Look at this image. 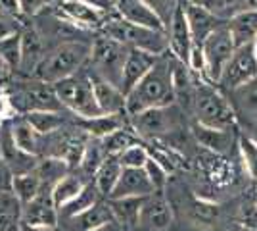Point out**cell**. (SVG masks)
<instances>
[{
    "instance_id": "6da1fadb",
    "label": "cell",
    "mask_w": 257,
    "mask_h": 231,
    "mask_svg": "<svg viewBox=\"0 0 257 231\" xmlns=\"http://www.w3.org/2000/svg\"><path fill=\"white\" fill-rule=\"evenodd\" d=\"M175 64L177 58L171 52L158 58L150 71L131 89L125 97L127 116H137L152 108H163L177 104L175 95Z\"/></svg>"
},
{
    "instance_id": "7a4b0ae2",
    "label": "cell",
    "mask_w": 257,
    "mask_h": 231,
    "mask_svg": "<svg viewBox=\"0 0 257 231\" xmlns=\"http://www.w3.org/2000/svg\"><path fill=\"white\" fill-rule=\"evenodd\" d=\"M88 58H90V43L79 41V39L64 41L44 54L33 79L54 85L65 77L79 73L88 64Z\"/></svg>"
},
{
    "instance_id": "3957f363",
    "label": "cell",
    "mask_w": 257,
    "mask_h": 231,
    "mask_svg": "<svg viewBox=\"0 0 257 231\" xmlns=\"http://www.w3.org/2000/svg\"><path fill=\"white\" fill-rule=\"evenodd\" d=\"M194 116L196 123L213 127V129H236V112L232 104L226 100V97L217 89V85H211L204 79H196L192 99Z\"/></svg>"
},
{
    "instance_id": "277c9868",
    "label": "cell",
    "mask_w": 257,
    "mask_h": 231,
    "mask_svg": "<svg viewBox=\"0 0 257 231\" xmlns=\"http://www.w3.org/2000/svg\"><path fill=\"white\" fill-rule=\"evenodd\" d=\"M100 29H102V35H106L109 39L125 44L128 48H139V50L150 52L154 56H163L169 52L167 33L152 31V29H146V27L133 25V23L121 20L115 14L107 16L106 22H104V25Z\"/></svg>"
},
{
    "instance_id": "5b68a950",
    "label": "cell",
    "mask_w": 257,
    "mask_h": 231,
    "mask_svg": "<svg viewBox=\"0 0 257 231\" xmlns=\"http://www.w3.org/2000/svg\"><path fill=\"white\" fill-rule=\"evenodd\" d=\"M128 125L139 135V139H146L148 143L160 141L163 143L171 135H177L184 127V116L177 104L152 108L140 112L137 116H128Z\"/></svg>"
},
{
    "instance_id": "8992f818",
    "label": "cell",
    "mask_w": 257,
    "mask_h": 231,
    "mask_svg": "<svg viewBox=\"0 0 257 231\" xmlns=\"http://www.w3.org/2000/svg\"><path fill=\"white\" fill-rule=\"evenodd\" d=\"M83 69L75 75L65 77L62 81L54 83L52 89L58 100H60V104H62V108H67L71 114H75L77 118H81V120H88V118L100 116L102 112H100L96 99H94L88 73L83 71Z\"/></svg>"
},
{
    "instance_id": "52a82bcc",
    "label": "cell",
    "mask_w": 257,
    "mask_h": 231,
    "mask_svg": "<svg viewBox=\"0 0 257 231\" xmlns=\"http://www.w3.org/2000/svg\"><path fill=\"white\" fill-rule=\"evenodd\" d=\"M127 54L128 46L109 39L106 35H98L90 43V58H88L90 71L109 81L111 85L119 87L121 71H123Z\"/></svg>"
},
{
    "instance_id": "ba28073f",
    "label": "cell",
    "mask_w": 257,
    "mask_h": 231,
    "mask_svg": "<svg viewBox=\"0 0 257 231\" xmlns=\"http://www.w3.org/2000/svg\"><path fill=\"white\" fill-rule=\"evenodd\" d=\"M10 97L14 108L18 112V116L29 114V112H60L64 110L60 100L54 93L52 85L43 83L39 79H31V81H23V83H16V87L4 89Z\"/></svg>"
},
{
    "instance_id": "9c48e42d",
    "label": "cell",
    "mask_w": 257,
    "mask_h": 231,
    "mask_svg": "<svg viewBox=\"0 0 257 231\" xmlns=\"http://www.w3.org/2000/svg\"><path fill=\"white\" fill-rule=\"evenodd\" d=\"M236 50V44L232 41V37L226 29V22L215 29L213 33L209 35L202 44V56H204V81L217 85L221 73L225 66L228 64V60L232 58Z\"/></svg>"
},
{
    "instance_id": "30bf717a",
    "label": "cell",
    "mask_w": 257,
    "mask_h": 231,
    "mask_svg": "<svg viewBox=\"0 0 257 231\" xmlns=\"http://www.w3.org/2000/svg\"><path fill=\"white\" fill-rule=\"evenodd\" d=\"M257 79V54L253 50V43L238 46L234 50L232 58L228 60L225 66L221 79H219V87L226 89L230 93L238 91L247 83Z\"/></svg>"
},
{
    "instance_id": "8fae6325",
    "label": "cell",
    "mask_w": 257,
    "mask_h": 231,
    "mask_svg": "<svg viewBox=\"0 0 257 231\" xmlns=\"http://www.w3.org/2000/svg\"><path fill=\"white\" fill-rule=\"evenodd\" d=\"M181 4L184 16H186V22H188L194 46L202 48L205 39L213 33L215 29H219L226 20L217 16L213 10H209L202 2H181Z\"/></svg>"
},
{
    "instance_id": "7c38bea8",
    "label": "cell",
    "mask_w": 257,
    "mask_h": 231,
    "mask_svg": "<svg viewBox=\"0 0 257 231\" xmlns=\"http://www.w3.org/2000/svg\"><path fill=\"white\" fill-rule=\"evenodd\" d=\"M22 223L37 227H52V229L60 227V216L52 200V189L43 187L29 204L22 206Z\"/></svg>"
},
{
    "instance_id": "4fadbf2b",
    "label": "cell",
    "mask_w": 257,
    "mask_h": 231,
    "mask_svg": "<svg viewBox=\"0 0 257 231\" xmlns=\"http://www.w3.org/2000/svg\"><path fill=\"white\" fill-rule=\"evenodd\" d=\"M167 41H169V52L173 54V58H177L181 64L186 66L194 48V41L181 2L173 12L171 20L167 22Z\"/></svg>"
},
{
    "instance_id": "5bb4252c",
    "label": "cell",
    "mask_w": 257,
    "mask_h": 231,
    "mask_svg": "<svg viewBox=\"0 0 257 231\" xmlns=\"http://www.w3.org/2000/svg\"><path fill=\"white\" fill-rule=\"evenodd\" d=\"M115 16L133 23V25L167 33V23L161 20L158 12L152 10L142 0H119V2H115Z\"/></svg>"
},
{
    "instance_id": "9a60e30c",
    "label": "cell",
    "mask_w": 257,
    "mask_h": 231,
    "mask_svg": "<svg viewBox=\"0 0 257 231\" xmlns=\"http://www.w3.org/2000/svg\"><path fill=\"white\" fill-rule=\"evenodd\" d=\"M44 41L43 35L35 27H25L20 33V64L18 71L27 77H33L39 64L44 58Z\"/></svg>"
},
{
    "instance_id": "2e32d148",
    "label": "cell",
    "mask_w": 257,
    "mask_h": 231,
    "mask_svg": "<svg viewBox=\"0 0 257 231\" xmlns=\"http://www.w3.org/2000/svg\"><path fill=\"white\" fill-rule=\"evenodd\" d=\"M173 208L169 198L165 197V191L152 193L144 198V206L140 212V225L150 231H163L171 225Z\"/></svg>"
},
{
    "instance_id": "e0dca14e",
    "label": "cell",
    "mask_w": 257,
    "mask_h": 231,
    "mask_svg": "<svg viewBox=\"0 0 257 231\" xmlns=\"http://www.w3.org/2000/svg\"><path fill=\"white\" fill-rule=\"evenodd\" d=\"M58 12L67 23L77 25L81 29H96L106 22V14L98 12L96 8L85 4L83 0H60Z\"/></svg>"
},
{
    "instance_id": "ac0fdd59",
    "label": "cell",
    "mask_w": 257,
    "mask_h": 231,
    "mask_svg": "<svg viewBox=\"0 0 257 231\" xmlns=\"http://www.w3.org/2000/svg\"><path fill=\"white\" fill-rule=\"evenodd\" d=\"M160 56H154L150 52H144L139 48H128L127 60L123 64L121 71V81H119V91L127 97V93L139 83L142 77L150 71L154 64L158 62Z\"/></svg>"
},
{
    "instance_id": "d6986e66",
    "label": "cell",
    "mask_w": 257,
    "mask_h": 231,
    "mask_svg": "<svg viewBox=\"0 0 257 231\" xmlns=\"http://www.w3.org/2000/svg\"><path fill=\"white\" fill-rule=\"evenodd\" d=\"M90 85H92V93L94 99L102 114H125L127 116V102H125V95L119 91V87L111 85L109 81L102 79L100 75L92 73L90 69H86Z\"/></svg>"
},
{
    "instance_id": "ffe728a7",
    "label": "cell",
    "mask_w": 257,
    "mask_h": 231,
    "mask_svg": "<svg viewBox=\"0 0 257 231\" xmlns=\"http://www.w3.org/2000/svg\"><path fill=\"white\" fill-rule=\"evenodd\" d=\"M0 154H2V160L6 168L12 172V176H20V174H27L33 172L41 158H35L29 156L23 150H20L8 129V123H2V133H0Z\"/></svg>"
},
{
    "instance_id": "44dd1931",
    "label": "cell",
    "mask_w": 257,
    "mask_h": 231,
    "mask_svg": "<svg viewBox=\"0 0 257 231\" xmlns=\"http://www.w3.org/2000/svg\"><path fill=\"white\" fill-rule=\"evenodd\" d=\"M192 137L207 152L219 154V156H225L230 152L236 143L232 129H213V127H205L200 123L192 125Z\"/></svg>"
},
{
    "instance_id": "7402d4cb",
    "label": "cell",
    "mask_w": 257,
    "mask_h": 231,
    "mask_svg": "<svg viewBox=\"0 0 257 231\" xmlns=\"http://www.w3.org/2000/svg\"><path fill=\"white\" fill-rule=\"evenodd\" d=\"M226 29L234 41L236 48L251 44L257 37V8H240L226 18Z\"/></svg>"
},
{
    "instance_id": "603a6c76",
    "label": "cell",
    "mask_w": 257,
    "mask_h": 231,
    "mask_svg": "<svg viewBox=\"0 0 257 231\" xmlns=\"http://www.w3.org/2000/svg\"><path fill=\"white\" fill-rule=\"evenodd\" d=\"M8 129H10L12 139L20 150H23L29 156H35V158H43L44 135H39L35 131L23 116H16L12 121H8Z\"/></svg>"
},
{
    "instance_id": "cb8c5ba5",
    "label": "cell",
    "mask_w": 257,
    "mask_h": 231,
    "mask_svg": "<svg viewBox=\"0 0 257 231\" xmlns=\"http://www.w3.org/2000/svg\"><path fill=\"white\" fill-rule=\"evenodd\" d=\"M62 221H64L62 231H92L100 227V225L107 223V221H113V214H111L107 200H100L92 208H88L85 212L73 216V218H67V220Z\"/></svg>"
},
{
    "instance_id": "d4e9b609",
    "label": "cell",
    "mask_w": 257,
    "mask_h": 231,
    "mask_svg": "<svg viewBox=\"0 0 257 231\" xmlns=\"http://www.w3.org/2000/svg\"><path fill=\"white\" fill-rule=\"evenodd\" d=\"M152 193H154V187L150 185V181H148V177L144 174V170L123 168L117 185H115L113 193L109 195L107 200H111V198H128V197H148Z\"/></svg>"
},
{
    "instance_id": "484cf974",
    "label": "cell",
    "mask_w": 257,
    "mask_h": 231,
    "mask_svg": "<svg viewBox=\"0 0 257 231\" xmlns=\"http://www.w3.org/2000/svg\"><path fill=\"white\" fill-rule=\"evenodd\" d=\"M150 197V195H148ZM146 197H128V198H111L107 200L113 220L125 231H133L140 225V212L144 206Z\"/></svg>"
},
{
    "instance_id": "4316f807",
    "label": "cell",
    "mask_w": 257,
    "mask_h": 231,
    "mask_svg": "<svg viewBox=\"0 0 257 231\" xmlns=\"http://www.w3.org/2000/svg\"><path fill=\"white\" fill-rule=\"evenodd\" d=\"M128 121L125 120V114H100L96 118H88V120L79 118L77 127L86 133L90 139H104L113 131L125 127Z\"/></svg>"
},
{
    "instance_id": "83f0119b",
    "label": "cell",
    "mask_w": 257,
    "mask_h": 231,
    "mask_svg": "<svg viewBox=\"0 0 257 231\" xmlns=\"http://www.w3.org/2000/svg\"><path fill=\"white\" fill-rule=\"evenodd\" d=\"M198 170L205 181L213 187H225L232 183V166H228V162L219 154L207 152L198 164Z\"/></svg>"
},
{
    "instance_id": "f1b7e54d",
    "label": "cell",
    "mask_w": 257,
    "mask_h": 231,
    "mask_svg": "<svg viewBox=\"0 0 257 231\" xmlns=\"http://www.w3.org/2000/svg\"><path fill=\"white\" fill-rule=\"evenodd\" d=\"M121 172H123V166L119 164L117 156H107L106 160L102 162V166L98 168L94 177H92V183L96 185L98 193L106 198V200L113 193L115 185H117Z\"/></svg>"
},
{
    "instance_id": "f546056e",
    "label": "cell",
    "mask_w": 257,
    "mask_h": 231,
    "mask_svg": "<svg viewBox=\"0 0 257 231\" xmlns=\"http://www.w3.org/2000/svg\"><path fill=\"white\" fill-rule=\"evenodd\" d=\"M86 183L88 181L81 174H67V176L62 177L52 187V200L54 204H56V208H58V212L64 208L65 204H69L85 189Z\"/></svg>"
},
{
    "instance_id": "4dcf8cb0",
    "label": "cell",
    "mask_w": 257,
    "mask_h": 231,
    "mask_svg": "<svg viewBox=\"0 0 257 231\" xmlns=\"http://www.w3.org/2000/svg\"><path fill=\"white\" fill-rule=\"evenodd\" d=\"M100 200H106V198L98 193L96 185H94L92 181H88V183L85 185V189H83V191H81L69 204H65L64 208L58 212L60 221L67 220V218H73V216H77V214H81V212H85V210L92 208V206L98 204Z\"/></svg>"
},
{
    "instance_id": "1f68e13d",
    "label": "cell",
    "mask_w": 257,
    "mask_h": 231,
    "mask_svg": "<svg viewBox=\"0 0 257 231\" xmlns=\"http://www.w3.org/2000/svg\"><path fill=\"white\" fill-rule=\"evenodd\" d=\"M41 189H43V181L35 170L27 174H20V176H12V195L18 198L22 206L29 204L41 193Z\"/></svg>"
},
{
    "instance_id": "d6a6232c",
    "label": "cell",
    "mask_w": 257,
    "mask_h": 231,
    "mask_svg": "<svg viewBox=\"0 0 257 231\" xmlns=\"http://www.w3.org/2000/svg\"><path fill=\"white\" fill-rule=\"evenodd\" d=\"M137 143H140L139 135L133 131V127H131L128 123L125 127L113 131L111 135L100 139V144H102V150L106 154V158L107 156H119L123 150H127L128 146H133V144H137Z\"/></svg>"
},
{
    "instance_id": "836d02e7",
    "label": "cell",
    "mask_w": 257,
    "mask_h": 231,
    "mask_svg": "<svg viewBox=\"0 0 257 231\" xmlns=\"http://www.w3.org/2000/svg\"><path fill=\"white\" fill-rule=\"evenodd\" d=\"M22 204L10 193H0V231H20Z\"/></svg>"
},
{
    "instance_id": "e575fe53",
    "label": "cell",
    "mask_w": 257,
    "mask_h": 231,
    "mask_svg": "<svg viewBox=\"0 0 257 231\" xmlns=\"http://www.w3.org/2000/svg\"><path fill=\"white\" fill-rule=\"evenodd\" d=\"M23 118L27 120V123L31 125L35 131L39 135H50V133L60 131L64 127V114L60 112H29V114H23Z\"/></svg>"
},
{
    "instance_id": "d590c367",
    "label": "cell",
    "mask_w": 257,
    "mask_h": 231,
    "mask_svg": "<svg viewBox=\"0 0 257 231\" xmlns=\"http://www.w3.org/2000/svg\"><path fill=\"white\" fill-rule=\"evenodd\" d=\"M69 168L71 166L64 162V160H60V158H41L37 168H35V172H37V176L41 177L43 187L52 189L62 177L69 174Z\"/></svg>"
},
{
    "instance_id": "8d00e7d4",
    "label": "cell",
    "mask_w": 257,
    "mask_h": 231,
    "mask_svg": "<svg viewBox=\"0 0 257 231\" xmlns=\"http://www.w3.org/2000/svg\"><path fill=\"white\" fill-rule=\"evenodd\" d=\"M106 160V154L102 150L100 139H88L85 146V152L79 160V174L85 177L86 181H90V177H94L98 168Z\"/></svg>"
},
{
    "instance_id": "74e56055",
    "label": "cell",
    "mask_w": 257,
    "mask_h": 231,
    "mask_svg": "<svg viewBox=\"0 0 257 231\" xmlns=\"http://www.w3.org/2000/svg\"><path fill=\"white\" fill-rule=\"evenodd\" d=\"M188 210H190V218L198 225H211L219 218V206L205 198H194Z\"/></svg>"
},
{
    "instance_id": "f35d334b",
    "label": "cell",
    "mask_w": 257,
    "mask_h": 231,
    "mask_svg": "<svg viewBox=\"0 0 257 231\" xmlns=\"http://www.w3.org/2000/svg\"><path fill=\"white\" fill-rule=\"evenodd\" d=\"M238 150L244 170L249 176V179L257 181V139L253 137H240L238 139Z\"/></svg>"
},
{
    "instance_id": "ab89813d",
    "label": "cell",
    "mask_w": 257,
    "mask_h": 231,
    "mask_svg": "<svg viewBox=\"0 0 257 231\" xmlns=\"http://www.w3.org/2000/svg\"><path fill=\"white\" fill-rule=\"evenodd\" d=\"M119 164L123 168H131V170H142L146 162L150 160V152H148V146L144 143H137L133 146H128L127 150L117 156Z\"/></svg>"
},
{
    "instance_id": "60d3db41",
    "label": "cell",
    "mask_w": 257,
    "mask_h": 231,
    "mask_svg": "<svg viewBox=\"0 0 257 231\" xmlns=\"http://www.w3.org/2000/svg\"><path fill=\"white\" fill-rule=\"evenodd\" d=\"M142 170H144V174H146V177H148L150 185L154 187V193L165 191L167 183H169V174H167V170H165L160 162H156L154 158H150Z\"/></svg>"
},
{
    "instance_id": "b9f144b4",
    "label": "cell",
    "mask_w": 257,
    "mask_h": 231,
    "mask_svg": "<svg viewBox=\"0 0 257 231\" xmlns=\"http://www.w3.org/2000/svg\"><path fill=\"white\" fill-rule=\"evenodd\" d=\"M0 56L10 64L14 71H18V64H20V35L0 43Z\"/></svg>"
},
{
    "instance_id": "7bdbcfd3",
    "label": "cell",
    "mask_w": 257,
    "mask_h": 231,
    "mask_svg": "<svg viewBox=\"0 0 257 231\" xmlns=\"http://www.w3.org/2000/svg\"><path fill=\"white\" fill-rule=\"evenodd\" d=\"M142 2H146L152 10L158 12L161 20L167 23L169 20H171L173 12H175V8L179 6L181 0H142Z\"/></svg>"
},
{
    "instance_id": "ee69618b",
    "label": "cell",
    "mask_w": 257,
    "mask_h": 231,
    "mask_svg": "<svg viewBox=\"0 0 257 231\" xmlns=\"http://www.w3.org/2000/svg\"><path fill=\"white\" fill-rule=\"evenodd\" d=\"M20 33H22V27H20L18 18L0 14V43L6 41V39H12V37H16V35Z\"/></svg>"
},
{
    "instance_id": "f6af8a7d",
    "label": "cell",
    "mask_w": 257,
    "mask_h": 231,
    "mask_svg": "<svg viewBox=\"0 0 257 231\" xmlns=\"http://www.w3.org/2000/svg\"><path fill=\"white\" fill-rule=\"evenodd\" d=\"M238 221H240L238 225H246V227L257 229V206L253 204V200H247V202L242 204Z\"/></svg>"
},
{
    "instance_id": "bcb514c9",
    "label": "cell",
    "mask_w": 257,
    "mask_h": 231,
    "mask_svg": "<svg viewBox=\"0 0 257 231\" xmlns=\"http://www.w3.org/2000/svg\"><path fill=\"white\" fill-rule=\"evenodd\" d=\"M16 116H18V112L14 108L10 97H8V93L2 89V91H0V123H8V121H12Z\"/></svg>"
},
{
    "instance_id": "7dc6e473",
    "label": "cell",
    "mask_w": 257,
    "mask_h": 231,
    "mask_svg": "<svg viewBox=\"0 0 257 231\" xmlns=\"http://www.w3.org/2000/svg\"><path fill=\"white\" fill-rule=\"evenodd\" d=\"M48 2H50V0H18L22 16H29V18L37 16L39 12H43Z\"/></svg>"
},
{
    "instance_id": "c3c4849f",
    "label": "cell",
    "mask_w": 257,
    "mask_h": 231,
    "mask_svg": "<svg viewBox=\"0 0 257 231\" xmlns=\"http://www.w3.org/2000/svg\"><path fill=\"white\" fill-rule=\"evenodd\" d=\"M83 2L88 4V6H92V8H96L98 12L106 14V16H109L111 12L115 14V4L111 0H83Z\"/></svg>"
},
{
    "instance_id": "681fc988",
    "label": "cell",
    "mask_w": 257,
    "mask_h": 231,
    "mask_svg": "<svg viewBox=\"0 0 257 231\" xmlns=\"http://www.w3.org/2000/svg\"><path fill=\"white\" fill-rule=\"evenodd\" d=\"M0 14H6V16H12V18H20L22 12H20L18 0H0Z\"/></svg>"
},
{
    "instance_id": "f907efd6",
    "label": "cell",
    "mask_w": 257,
    "mask_h": 231,
    "mask_svg": "<svg viewBox=\"0 0 257 231\" xmlns=\"http://www.w3.org/2000/svg\"><path fill=\"white\" fill-rule=\"evenodd\" d=\"M12 75H14V69H12L10 64L0 56V91L6 89V85L10 83Z\"/></svg>"
},
{
    "instance_id": "816d5d0a",
    "label": "cell",
    "mask_w": 257,
    "mask_h": 231,
    "mask_svg": "<svg viewBox=\"0 0 257 231\" xmlns=\"http://www.w3.org/2000/svg\"><path fill=\"white\" fill-rule=\"evenodd\" d=\"M236 2H240V0H202V4H205L209 10H213L217 16H219V10L228 8L230 4H236Z\"/></svg>"
},
{
    "instance_id": "f5cc1de1",
    "label": "cell",
    "mask_w": 257,
    "mask_h": 231,
    "mask_svg": "<svg viewBox=\"0 0 257 231\" xmlns=\"http://www.w3.org/2000/svg\"><path fill=\"white\" fill-rule=\"evenodd\" d=\"M92 231H125V229L119 225L117 221L113 220V221H107V223H104V225H100V227H96V229H92Z\"/></svg>"
},
{
    "instance_id": "db71d44e",
    "label": "cell",
    "mask_w": 257,
    "mask_h": 231,
    "mask_svg": "<svg viewBox=\"0 0 257 231\" xmlns=\"http://www.w3.org/2000/svg\"><path fill=\"white\" fill-rule=\"evenodd\" d=\"M20 231H58V229H52V227H37V225H25V223H22Z\"/></svg>"
},
{
    "instance_id": "11a10c76",
    "label": "cell",
    "mask_w": 257,
    "mask_h": 231,
    "mask_svg": "<svg viewBox=\"0 0 257 231\" xmlns=\"http://www.w3.org/2000/svg\"><path fill=\"white\" fill-rule=\"evenodd\" d=\"M234 231H257V229H251V227H246V225H238Z\"/></svg>"
},
{
    "instance_id": "9f6ffc18",
    "label": "cell",
    "mask_w": 257,
    "mask_h": 231,
    "mask_svg": "<svg viewBox=\"0 0 257 231\" xmlns=\"http://www.w3.org/2000/svg\"><path fill=\"white\" fill-rule=\"evenodd\" d=\"M251 200H253V204L257 206V187H255V191H253V197H251Z\"/></svg>"
},
{
    "instance_id": "6f0895ef",
    "label": "cell",
    "mask_w": 257,
    "mask_h": 231,
    "mask_svg": "<svg viewBox=\"0 0 257 231\" xmlns=\"http://www.w3.org/2000/svg\"><path fill=\"white\" fill-rule=\"evenodd\" d=\"M253 50H255V54H257V37H255V41H253Z\"/></svg>"
},
{
    "instance_id": "680465c9",
    "label": "cell",
    "mask_w": 257,
    "mask_h": 231,
    "mask_svg": "<svg viewBox=\"0 0 257 231\" xmlns=\"http://www.w3.org/2000/svg\"><path fill=\"white\" fill-rule=\"evenodd\" d=\"M181 2H202V0H181Z\"/></svg>"
},
{
    "instance_id": "91938a15",
    "label": "cell",
    "mask_w": 257,
    "mask_h": 231,
    "mask_svg": "<svg viewBox=\"0 0 257 231\" xmlns=\"http://www.w3.org/2000/svg\"><path fill=\"white\" fill-rule=\"evenodd\" d=\"M111 2H113V4H115V2H119V0H111Z\"/></svg>"
}]
</instances>
